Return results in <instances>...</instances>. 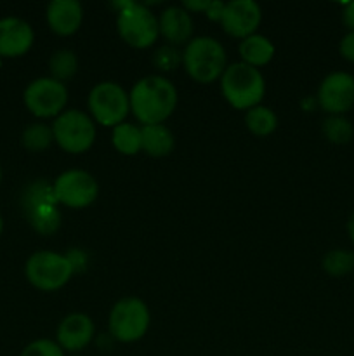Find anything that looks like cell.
Returning a JSON list of instances; mask_svg holds the SVG:
<instances>
[{
    "mask_svg": "<svg viewBox=\"0 0 354 356\" xmlns=\"http://www.w3.org/2000/svg\"><path fill=\"white\" fill-rule=\"evenodd\" d=\"M128 97L130 111L142 125L165 124L179 101L176 86L163 75L142 76L134 83Z\"/></svg>",
    "mask_w": 354,
    "mask_h": 356,
    "instance_id": "1",
    "label": "cell"
},
{
    "mask_svg": "<svg viewBox=\"0 0 354 356\" xmlns=\"http://www.w3.org/2000/svg\"><path fill=\"white\" fill-rule=\"evenodd\" d=\"M21 209L31 228L40 235H54L61 226L59 202L52 183L47 179L31 181L21 195Z\"/></svg>",
    "mask_w": 354,
    "mask_h": 356,
    "instance_id": "2",
    "label": "cell"
},
{
    "mask_svg": "<svg viewBox=\"0 0 354 356\" xmlns=\"http://www.w3.org/2000/svg\"><path fill=\"white\" fill-rule=\"evenodd\" d=\"M221 90L224 99L236 110H250L262 101L266 94V80L259 68L246 63L228 65L221 76Z\"/></svg>",
    "mask_w": 354,
    "mask_h": 356,
    "instance_id": "3",
    "label": "cell"
},
{
    "mask_svg": "<svg viewBox=\"0 0 354 356\" xmlns=\"http://www.w3.org/2000/svg\"><path fill=\"white\" fill-rule=\"evenodd\" d=\"M183 66L194 82H215L228 68L224 45L214 37H194L189 44L184 45Z\"/></svg>",
    "mask_w": 354,
    "mask_h": 356,
    "instance_id": "4",
    "label": "cell"
},
{
    "mask_svg": "<svg viewBox=\"0 0 354 356\" xmlns=\"http://www.w3.org/2000/svg\"><path fill=\"white\" fill-rule=\"evenodd\" d=\"M117 30L121 40L134 49H148L158 40V17L146 3L124 2L117 16Z\"/></svg>",
    "mask_w": 354,
    "mask_h": 356,
    "instance_id": "5",
    "label": "cell"
},
{
    "mask_svg": "<svg viewBox=\"0 0 354 356\" xmlns=\"http://www.w3.org/2000/svg\"><path fill=\"white\" fill-rule=\"evenodd\" d=\"M151 323L149 308L142 299L124 298L111 308L108 316L110 336L118 343H135L146 336Z\"/></svg>",
    "mask_w": 354,
    "mask_h": 356,
    "instance_id": "6",
    "label": "cell"
},
{
    "mask_svg": "<svg viewBox=\"0 0 354 356\" xmlns=\"http://www.w3.org/2000/svg\"><path fill=\"white\" fill-rule=\"evenodd\" d=\"M73 275L68 257L54 250H38L24 264L26 280L42 292L59 291L71 280Z\"/></svg>",
    "mask_w": 354,
    "mask_h": 356,
    "instance_id": "7",
    "label": "cell"
},
{
    "mask_svg": "<svg viewBox=\"0 0 354 356\" xmlns=\"http://www.w3.org/2000/svg\"><path fill=\"white\" fill-rule=\"evenodd\" d=\"M54 143L59 148L71 155H80L92 148L96 141V122L90 115L80 110H65L52 124Z\"/></svg>",
    "mask_w": 354,
    "mask_h": 356,
    "instance_id": "8",
    "label": "cell"
},
{
    "mask_svg": "<svg viewBox=\"0 0 354 356\" xmlns=\"http://www.w3.org/2000/svg\"><path fill=\"white\" fill-rule=\"evenodd\" d=\"M90 117L96 124L104 127H117L125 122L130 111V97L128 92L117 82H99L89 92Z\"/></svg>",
    "mask_w": 354,
    "mask_h": 356,
    "instance_id": "9",
    "label": "cell"
},
{
    "mask_svg": "<svg viewBox=\"0 0 354 356\" xmlns=\"http://www.w3.org/2000/svg\"><path fill=\"white\" fill-rule=\"evenodd\" d=\"M24 106L37 118H56L65 111L68 89L52 76L31 80L23 92Z\"/></svg>",
    "mask_w": 354,
    "mask_h": 356,
    "instance_id": "10",
    "label": "cell"
},
{
    "mask_svg": "<svg viewBox=\"0 0 354 356\" xmlns=\"http://www.w3.org/2000/svg\"><path fill=\"white\" fill-rule=\"evenodd\" d=\"M54 195L58 198L59 205H65L68 209H85L96 202L99 195V184L96 177L87 170L71 169L65 170L56 177L52 183Z\"/></svg>",
    "mask_w": 354,
    "mask_h": 356,
    "instance_id": "11",
    "label": "cell"
},
{
    "mask_svg": "<svg viewBox=\"0 0 354 356\" xmlns=\"http://www.w3.org/2000/svg\"><path fill=\"white\" fill-rule=\"evenodd\" d=\"M318 104L328 115H344L354 106V76L347 72H333L318 87Z\"/></svg>",
    "mask_w": 354,
    "mask_h": 356,
    "instance_id": "12",
    "label": "cell"
},
{
    "mask_svg": "<svg viewBox=\"0 0 354 356\" xmlns=\"http://www.w3.org/2000/svg\"><path fill=\"white\" fill-rule=\"evenodd\" d=\"M262 21V9L253 0H231L224 3V10L219 23L222 30L231 37L243 38L257 33V28Z\"/></svg>",
    "mask_w": 354,
    "mask_h": 356,
    "instance_id": "13",
    "label": "cell"
},
{
    "mask_svg": "<svg viewBox=\"0 0 354 356\" xmlns=\"http://www.w3.org/2000/svg\"><path fill=\"white\" fill-rule=\"evenodd\" d=\"M96 325L92 318L85 313H71L61 320L56 332V343L61 346L65 353H80L85 350L94 339Z\"/></svg>",
    "mask_w": 354,
    "mask_h": 356,
    "instance_id": "14",
    "label": "cell"
},
{
    "mask_svg": "<svg viewBox=\"0 0 354 356\" xmlns=\"http://www.w3.org/2000/svg\"><path fill=\"white\" fill-rule=\"evenodd\" d=\"M35 40L33 28L28 21L16 16L0 19V58H19L31 49Z\"/></svg>",
    "mask_w": 354,
    "mask_h": 356,
    "instance_id": "15",
    "label": "cell"
},
{
    "mask_svg": "<svg viewBox=\"0 0 354 356\" xmlns=\"http://www.w3.org/2000/svg\"><path fill=\"white\" fill-rule=\"evenodd\" d=\"M158 28L160 35L174 47L186 45L193 40V17L183 6L167 7L158 16Z\"/></svg>",
    "mask_w": 354,
    "mask_h": 356,
    "instance_id": "16",
    "label": "cell"
},
{
    "mask_svg": "<svg viewBox=\"0 0 354 356\" xmlns=\"http://www.w3.org/2000/svg\"><path fill=\"white\" fill-rule=\"evenodd\" d=\"M47 24L56 35L69 37L83 23V7L76 0H52L45 10Z\"/></svg>",
    "mask_w": 354,
    "mask_h": 356,
    "instance_id": "17",
    "label": "cell"
},
{
    "mask_svg": "<svg viewBox=\"0 0 354 356\" xmlns=\"http://www.w3.org/2000/svg\"><path fill=\"white\" fill-rule=\"evenodd\" d=\"M142 138V152L153 159H163L169 156L176 148V138L172 131L165 124L155 125H142L141 127Z\"/></svg>",
    "mask_w": 354,
    "mask_h": 356,
    "instance_id": "18",
    "label": "cell"
},
{
    "mask_svg": "<svg viewBox=\"0 0 354 356\" xmlns=\"http://www.w3.org/2000/svg\"><path fill=\"white\" fill-rule=\"evenodd\" d=\"M274 44L266 37V35L253 33L250 37L243 38L239 42L238 52L242 56V63L253 66V68H260L271 63L274 58Z\"/></svg>",
    "mask_w": 354,
    "mask_h": 356,
    "instance_id": "19",
    "label": "cell"
},
{
    "mask_svg": "<svg viewBox=\"0 0 354 356\" xmlns=\"http://www.w3.org/2000/svg\"><path fill=\"white\" fill-rule=\"evenodd\" d=\"M111 141H113L115 149L121 155H137L142 152V138H141V127L135 124H128V122H121L120 125L113 127L111 132Z\"/></svg>",
    "mask_w": 354,
    "mask_h": 356,
    "instance_id": "20",
    "label": "cell"
},
{
    "mask_svg": "<svg viewBox=\"0 0 354 356\" xmlns=\"http://www.w3.org/2000/svg\"><path fill=\"white\" fill-rule=\"evenodd\" d=\"M245 125L253 136H269L276 131L278 127V117L269 106L264 104H257V106L250 108L245 113Z\"/></svg>",
    "mask_w": 354,
    "mask_h": 356,
    "instance_id": "21",
    "label": "cell"
},
{
    "mask_svg": "<svg viewBox=\"0 0 354 356\" xmlns=\"http://www.w3.org/2000/svg\"><path fill=\"white\" fill-rule=\"evenodd\" d=\"M54 143V132H52V125L44 124V122H33V124L26 125L21 134V145L28 149V152L40 153L49 149Z\"/></svg>",
    "mask_w": 354,
    "mask_h": 356,
    "instance_id": "22",
    "label": "cell"
},
{
    "mask_svg": "<svg viewBox=\"0 0 354 356\" xmlns=\"http://www.w3.org/2000/svg\"><path fill=\"white\" fill-rule=\"evenodd\" d=\"M49 72L58 82H68L78 72V58L71 49H59L49 59Z\"/></svg>",
    "mask_w": 354,
    "mask_h": 356,
    "instance_id": "23",
    "label": "cell"
},
{
    "mask_svg": "<svg viewBox=\"0 0 354 356\" xmlns=\"http://www.w3.org/2000/svg\"><path fill=\"white\" fill-rule=\"evenodd\" d=\"M321 268L328 277L340 278L354 273V254L344 249H333L323 256Z\"/></svg>",
    "mask_w": 354,
    "mask_h": 356,
    "instance_id": "24",
    "label": "cell"
},
{
    "mask_svg": "<svg viewBox=\"0 0 354 356\" xmlns=\"http://www.w3.org/2000/svg\"><path fill=\"white\" fill-rule=\"evenodd\" d=\"M323 136L333 145H347L354 136V127L344 115H328L321 125Z\"/></svg>",
    "mask_w": 354,
    "mask_h": 356,
    "instance_id": "25",
    "label": "cell"
},
{
    "mask_svg": "<svg viewBox=\"0 0 354 356\" xmlns=\"http://www.w3.org/2000/svg\"><path fill=\"white\" fill-rule=\"evenodd\" d=\"M179 63H183V54H179L174 45H163L153 54V65L160 72H172L179 66Z\"/></svg>",
    "mask_w": 354,
    "mask_h": 356,
    "instance_id": "26",
    "label": "cell"
},
{
    "mask_svg": "<svg viewBox=\"0 0 354 356\" xmlns=\"http://www.w3.org/2000/svg\"><path fill=\"white\" fill-rule=\"evenodd\" d=\"M19 356H66L56 341L52 339H37L31 341Z\"/></svg>",
    "mask_w": 354,
    "mask_h": 356,
    "instance_id": "27",
    "label": "cell"
},
{
    "mask_svg": "<svg viewBox=\"0 0 354 356\" xmlns=\"http://www.w3.org/2000/svg\"><path fill=\"white\" fill-rule=\"evenodd\" d=\"M65 256L68 257L69 264H71L73 273L83 271L87 268V263H89V257H87L85 250H82V249H69Z\"/></svg>",
    "mask_w": 354,
    "mask_h": 356,
    "instance_id": "28",
    "label": "cell"
},
{
    "mask_svg": "<svg viewBox=\"0 0 354 356\" xmlns=\"http://www.w3.org/2000/svg\"><path fill=\"white\" fill-rule=\"evenodd\" d=\"M339 52L346 61L354 63V31H347L339 44Z\"/></svg>",
    "mask_w": 354,
    "mask_h": 356,
    "instance_id": "29",
    "label": "cell"
},
{
    "mask_svg": "<svg viewBox=\"0 0 354 356\" xmlns=\"http://www.w3.org/2000/svg\"><path fill=\"white\" fill-rule=\"evenodd\" d=\"M212 0H186V2L183 3L184 9L187 10V13H207L208 7H210Z\"/></svg>",
    "mask_w": 354,
    "mask_h": 356,
    "instance_id": "30",
    "label": "cell"
},
{
    "mask_svg": "<svg viewBox=\"0 0 354 356\" xmlns=\"http://www.w3.org/2000/svg\"><path fill=\"white\" fill-rule=\"evenodd\" d=\"M342 23L349 31H354V2L344 6L342 10Z\"/></svg>",
    "mask_w": 354,
    "mask_h": 356,
    "instance_id": "31",
    "label": "cell"
},
{
    "mask_svg": "<svg viewBox=\"0 0 354 356\" xmlns=\"http://www.w3.org/2000/svg\"><path fill=\"white\" fill-rule=\"evenodd\" d=\"M222 10H224V2H217V0H212L210 7H208V10L205 14H207V16L210 17L212 21H221Z\"/></svg>",
    "mask_w": 354,
    "mask_h": 356,
    "instance_id": "32",
    "label": "cell"
},
{
    "mask_svg": "<svg viewBox=\"0 0 354 356\" xmlns=\"http://www.w3.org/2000/svg\"><path fill=\"white\" fill-rule=\"evenodd\" d=\"M347 233H349V238H351V242H353V245H354V212L351 214L349 221H347Z\"/></svg>",
    "mask_w": 354,
    "mask_h": 356,
    "instance_id": "33",
    "label": "cell"
},
{
    "mask_svg": "<svg viewBox=\"0 0 354 356\" xmlns=\"http://www.w3.org/2000/svg\"><path fill=\"white\" fill-rule=\"evenodd\" d=\"M2 232H3V219L2 216H0V235H2Z\"/></svg>",
    "mask_w": 354,
    "mask_h": 356,
    "instance_id": "34",
    "label": "cell"
},
{
    "mask_svg": "<svg viewBox=\"0 0 354 356\" xmlns=\"http://www.w3.org/2000/svg\"><path fill=\"white\" fill-rule=\"evenodd\" d=\"M0 183H2V167H0Z\"/></svg>",
    "mask_w": 354,
    "mask_h": 356,
    "instance_id": "35",
    "label": "cell"
},
{
    "mask_svg": "<svg viewBox=\"0 0 354 356\" xmlns=\"http://www.w3.org/2000/svg\"><path fill=\"white\" fill-rule=\"evenodd\" d=\"M71 356H83V355H78V353H76V355H71Z\"/></svg>",
    "mask_w": 354,
    "mask_h": 356,
    "instance_id": "36",
    "label": "cell"
},
{
    "mask_svg": "<svg viewBox=\"0 0 354 356\" xmlns=\"http://www.w3.org/2000/svg\"><path fill=\"white\" fill-rule=\"evenodd\" d=\"M0 65H2V58H0Z\"/></svg>",
    "mask_w": 354,
    "mask_h": 356,
    "instance_id": "37",
    "label": "cell"
}]
</instances>
